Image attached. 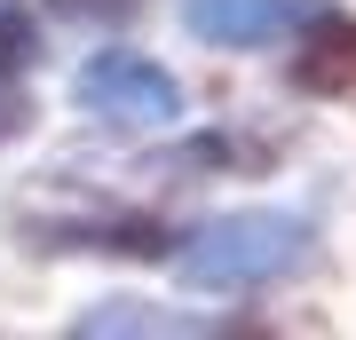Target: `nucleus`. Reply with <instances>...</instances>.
I'll return each instance as SVG.
<instances>
[{
  "instance_id": "f257e3e1",
  "label": "nucleus",
  "mask_w": 356,
  "mask_h": 340,
  "mask_svg": "<svg viewBox=\"0 0 356 340\" xmlns=\"http://www.w3.org/2000/svg\"><path fill=\"white\" fill-rule=\"evenodd\" d=\"M309 238L317 229L301 206H229L175 245V269L191 293H261L309 261Z\"/></svg>"
},
{
  "instance_id": "f03ea898",
  "label": "nucleus",
  "mask_w": 356,
  "mask_h": 340,
  "mask_svg": "<svg viewBox=\"0 0 356 340\" xmlns=\"http://www.w3.org/2000/svg\"><path fill=\"white\" fill-rule=\"evenodd\" d=\"M72 103H79L88 119H103V127L159 135V127H175V119H182V79L166 72L159 56H143V48H103V56L79 63Z\"/></svg>"
},
{
  "instance_id": "7ed1b4c3",
  "label": "nucleus",
  "mask_w": 356,
  "mask_h": 340,
  "mask_svg": "<svg viewBox=\"0 0 356 340\" xmlns=\"http://www.w3.org/2000/svg\"><path fill=\"white\" fill-rule=\"evenodd\" d=\"M325 0H182V24L206 48H277V40L309 32Z\"/></svg>"
},
{
  "instance_id": "20e7f679",
  "label": "nucleus",
  "mask_w": 356,
  "mask_h": 340,
  "mask_svg": "<svg viewBox=\"0 0 356 340\" xmlns=\"http://www.w3.org/2000/svg\"><path fill=\"white\" fill-rule=\"evenodd\" d=\"M72 332L119 340V332H214V325H206V316H166L159 301H95V309L72 316Z\"/></svg>"
},
{
  "instance_id": "39448f33",
  "label": "nucleus",
  "mask_w": 356,
  "mask_h": 340,
  "mask_svg": "<svg viewBox=\"0 0 356 340\" xmlns=\"http://www.w3.org/2000/svg\"><path fill=\"white\" fill-rule=\"evenodd\" d=\"M24 24L16 16H0V135H16V127L32 119V103H24Z\"/></svg>"
}]
</instances>
